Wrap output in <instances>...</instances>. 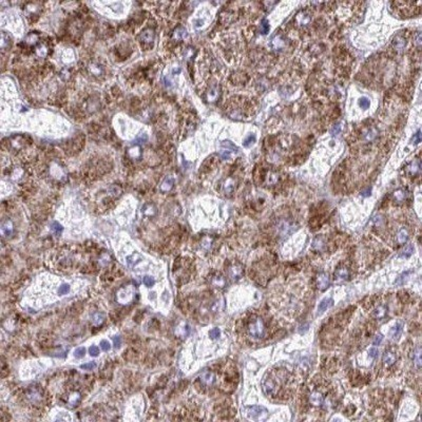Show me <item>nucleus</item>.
<instances>
[{
    "instance_id": "obj_1",
    "label": "nucleus",
    "mask_w": 422,
    "mask_h": 422,
    "mask_svg": "<svg viewBox=\"0 0 422 422\" xmlns=\"http://www.w3.org/2000/svg\"><path fill=\"white\" fill-rule=\"evenodd\" d=\"M289 378V374L286 370L269 371L263 380V387L268 396L277 398L281 395V392L285 389Z\"/></svg>"
},
{
    "instance_id": "obj_2",
    "label": "nucleus",
    "mask_w": 422,
    "mask_h": 422,
    "mask_svg": "<svg viewBox=\"0 0 422 422\" xmlns=\"http://www.w3.org/2000/svg\"><path fill=\"white\" fill-rule=\"evenodd\" d=\"M247 330H248V333L252 338L255 339L263 338L265 335V330H266L263 319L258 317V315H255L253 318H251L248 322V325H247Z\"/></svg>"
},
{
    "instance_id": "obj_3",
    "label": "nucleus",
    "mask_w": 422,
    "mask_h": 422,
    "mask_svg": "<svg viewBox=\"0 0 422 422\" xmlns=\"http://www.w3.org/2000/svg\"><path fill=\"white\" fill-rule=\"evenodd\" d=\"M245 413H246L247 417L255 421H264L269 416V413H268L267 409L264 406L260 405L247 406L245 408Z\"/></svg>"
},
{
    "instance_id": "obj_4",
    "label": "nucleus",
    "mask_w": 422,
    "mask_h": 422,
    "mask_svg": "<svg viewBox=\"0 0 422 422\" xmlns=\"http://www.w3.org/2000/svg\"><path fill=\"white\" fill-rule=\"evenodd\" d=\"M324 402V396L320 391H314L309 395V403L314 406H321Z\"/></svg>"
},
{
    "instance_id": "obj_5",
    "label": "nucleus",
    "mask_w": 422,
    "mask_h": 422,
    "mask_svg": "<svg viewBox=\"0 0 422 422\" xmlns=\"http://www.w3.org/2000/svg\"><path fill=\"white\" fill-rule=\"evenodd\" d=\"M329 285V277L325 272H321L317 277V286L321 290H325Z\"/></svg>"
},
{
    "instance_id": "obj_6",
    "label": "nucleus",
    "mask_w": 422,
    "mask_h": 422,
    "mask_svg": "<svg viewBox=\"0 0 422 422\" xmlns=\"http://www.w3.org/2000/svg\"><path fill=\"white\" fill-rule=\"evenodd\" d=\"M350 277V272L348 270V268L342 266L339 267L335 272V280L336 281H346L347 279H349Z\"/></svg>"
},
{
    "instance_id": "obj_7",
    "label": "nucleus",
    "mask_w": 422,
    "mask_h": 422,
    "mask_svg": "<svg viewBox=\"0 0 422 422\" xmlns=\"http://www.w3.org/2000/svg\"><path fill=\"white\" fill-rule=\"evenodd\" d=\"M140 38H141V40L146 43L152 42L153 39H154V31L151 30V29H146V30L141 33Z\"/></svg>"
},
{
    "instance_id": "obj_8",
    "label": "nucleus",
    "mask_w": 422,
    "mask_h": 422,
    "mask_svg": "<svg viewBox=\"0 0 422 422\" xmlns=\"http://www.w3.org/2000/svg\"><path fill=\"white\" fill-rule=\"evenodd\" d=\"M402 329H403L402 323L398 322V323L395 324V326L391 329V332H389V336H391L392 339H398L400 337L401 332H402Z\"/></svg>"
},
{
    "instance_id": "obj_9",
    "label": "nucleus",
    "mask_w": 422,
    "mask_h": 422,
    "mask_svg": "<svg viewBox=\"0 0 422 422\" xmlns=\"http://www.w3.org/2000/svg\"><path fill=\"white\" fill-rule=\"evenodd\" d=\"M397 360V357L394 353L392 352H386L384 355H383V363L387 366H392Z\"/></svg>"
},
{
    "instance_id": "obj_10",
    "label": "nucleus",
    "mask_w": 422,
    "mask_h": 422,
    "mask_svg": "<svg viewBox=\"0 0 422 422\" xmlns=\"http://www.w3.org/2000/svg\"><path fill=\"white\" fill-rule=\"evenodd\" d=\"M408 240V231L406 228H402L399 230L397 234V241L399 244H405Z\"/></svg>"
},
{
    "instance_id": "obj_11",
    "label": "nucleus",
    "mask_w": 422,
    "mask_h": 422,
    "mask_svg": "<svg viewBox=\"0 0 422 422\" xmlns=\"http://www.w3.org/2000/svg\"><path fill=\"white\" fill-rule=\"evenodd\" d=\"M387 314V307L385 305H380L374 310V317L376 319H382L384 318Z\"/></svg>"
},
{
    "instance_id": "obj_12",
    "label": "nucleus",
    "mask_w": 422,
    "mask_h": 422,
    "mask_svg": "<svg viewBox=\"0 0 422 422\" xmlns=\"http://www.w3.org/2000/svg\"><path fill=\"white\" fill-rule=\"evenodd\" d=\"M325 247V242H324V238L322 237H318L314 240V243H312V248L317 251H321V250L324 249Z\"/></svg>"
},
{
    "instance_id": "obj_13",
    "label": "nucleus",
    "mask_w": 422,
    "mask_h": 422,
    "mask_svg": "<svg viewBox=\"0 0 422 422\" xmlns=\"http://www.w3.org/2000/svg\"><path fill=\"white\" fill-rule=\"evenodd\" d=\"M332 304V299H324V300H322L321 301V303L319 304V307H318V312L319 314H323L324 311L326 310L327 308L329 307L330 305Z\"/></svg>"
},
{
    "instance_id": "obj_14",
    "label": "nucleus",
    "mask_w": 422,
    "mask_h": 422,
    "mask_svg": "<svg viewBox=\"0 0 422 422\" xmlns=\"http://www.w3.org/2000/svg\"><path fill=\"white\" fill-rule=\"evenodd\" d=\"M1 231H2V234L5 235V237H8V235L12 234V231H13V225H12V223L10 221H5V222L2 224Z\"/></svg>"
},
{
    "instance_id": "obj_15",
    "label": "nucleus",
    "mask_w": 422,
    "mask_h": 422,
    "mask_svg": "<svg viewBox=\"0 0 422 422\" xmlns=\"http://www.w3.org/2000/svg\"><path fill=\"white\" fill-rule=\"evenodd\" d=\"M229 272H230V276H231V278H232V279H233V280H238V279L242 276V272H243V270H242V268H241L240 266H238V265H234V266H232L231 268H230Z\"/></svg>"
},
{
    "instance_id": "obj_16",
    "label": "nucleus",
    "mask_w": 422,
    "mask_h": 422,
    "mask_svg": "<svg viewBox=\"0 0 422 422\" xmlns=\"http://www.w3.org/2000/svg\"><path fill=\"white\" fill-rule=\"evenodd\" d=\"M200 379H202L203 383H205V384H207V385H210L214 381V375L210 373V371H206V373H204L202 375Z\"/></svg>"
},
{
    "instance_id": "obj_17",
    "label": "nucleus",
    "mask_w": 422,
    "mask_h": 422,
    "mask_svg": "<svg viewBox=\"0 0 422 422\" xmlns=\"http://www.w3.org/2000/svg\"><path fill=\"white\" fill-rule=\"evenodd\" d=\"M173 184H174L173 178L168 176V178L163 182V184L161 185V190L164 191V192H167V191L171 190V188L173 187Z\"/></svg>"
},
{
    "instance_id": "obj_18",
    "label": "nucleus",
    "mask_w": 422,
    "mask_h": 422,
    "mask_svg": "<svg viewBox=\"0 0 422 422\" xmlns=\"http://www.w3.org/2000/svg\"><path fill=\"white\" fill-rule=\"evenodd\" d=\"M173 36H174L175 39L182 40V39H184V38L187 37V31H186L184 28H182V26H181V28H178L175 31H174Z\"/></svg>"
},
{
    "instance_id": "obj_19",
    "label": "nucleus",
    "mask_w": 422,
    "mask_h": 422,
    "mask_svg": "<svg viewBox=\"0 0 422 422\" xmlns=\"http://www.w3.org/2000/svg\"><path fill=\"white\" fill-rule=\"evenodd\" d=\"M408 172L411 173V175H416L420 172V163L419 162H413V163L408 166Z\"/></svg>"
},
{
    "instance_id": "obj_20",
    "label": "nucleus",
    "mask_w": 422,
    "mask_h": 422,
    "mask_svg": "<svg viewBox=\"0 0 422 422\" xmlns=\"http://www.w3.org/2000/svg\"><path fill=\"white\" fill-rule=\"evenodd\" d=\"M51 230H52L53 233L56 235V237H59V235L61 234V232H63V226H61L59 223L53 222L51 224Z\"/></svg>"
},
{
    "instance_id": "obj_21",
    "label": "nucleus",
    "mask_w": 422,
    "mask_h": 422,
    "mask_svg": "<svg viewBox=\"0 0 422 422\" xmlns=\"http://www.w3.org/2000/svg\"><path fill=\"white\" fill-rule=\"evenodd\" d=\"M405 197H406V192L404 190H401V189L400 190H397L396 192L394 193V199L398 203L403 202V200H405Z\"/></svg>"
},
{
    "instance_id": "obj_22",
    "label": "nucleus",
    "mask_w": 422,
    "mask_h": 422,
    "mask_svg": "<svg viewBox=\"0 0 422 422\" xmlns=\"http://www.w3.org/2000/svg\"><path fill=\"white\" fill-rule=\"evenodd\" d=\"M414 361L416 363V366L418 368L421 367V348L418 347L417 350H416L415 355H414Z\"/></svg>"
},
{
    "instance_id": "obj_23",
    "label": "nucleus",
    "mask_w": 422,
    "mask_h": 422,
    "mask_svg": "<svg viewBox=\"0 0 422 422\" xmlns=\"http://www.w3.org/2000/svg\"><path fill=\"white\" fill-rule=\"evenodd\" d=\"M71 290V287L69 284H61L58 288V294L59 296H64V294L69 293Z\"/></svg>"
},
{
    "instance_id": "obj_24",
    "label": "nucleus",
    "mask_w": 422,
    "mask_h": 422,
    "mask_svg": "<svg viewBox=\"0 0 422 422\" xmlns=\"http://www.w3.org/2000/svg\"><path fill=\"white\" fill-rule=\"evenodd\" d=\"M413 252H414V247H413L412 245H409V246H407L405 248V250H404V251L401 253L400 256H401V258H407V256L411 255Z\"/></svg>"
},
{
    "instance_id": "obj_25",
    "label": "nucleus",
    "mask_w": 422,
    "mask_h": 422,
    "mask_svg": "<svg viewBox=\"0 0 422 422\" xmlns=\"http://www.w3.org/2000/svg\"><path fill=\"white\" fill-rule=\"evenodd\" d=\"M95 367H96V363L95 362H88V363H85V364L80 365L81 370H93V368H95Z\"/></svg>"
},
{
    "instance_id": "obj_26",
    "label": "nucleus",
    "mask_w": 422,
    "mask_h": 422,
    "mask_svg": "<svg viewBox=\"0 0 422 422\" xmlns=\"http://www.w3.org/2000/svg\"><path fill=\"white\" fill-rule=\"evenodd\" d=\"M85 355V347H78L74 350V356L76 358H82Z\"/></svg>"
},
{
    "instance_id": "obj_27",
    "label": "nucleus",
    "mask_w": 422,
    "mask_h": 422,
    "mask_svg": "<svg viewBox=\"0 0 422 422\" xmlns=\"http://www.w3.org/2000/svg\"><path fill=\"white\" fill-rule=\"evenodd\" d=\"M143 282H144L145 286H147V287H151V286L154 284V279H153L152 277L147 276V277H144Z\"/></svg>"
},
{
    "instance_id": "obj_28",
    "label": "nucleus",
    "mask_w": 422,
    "mask_h": 422,
    "mask_svg": "<svg viewBox=\"0 0 422 422\" xmlns=\"http://www.w3.org/2000/svg\"><path fill=\"white\" fill-rule=\"evenodd\" d=\"M209 336H210V338L211 339H213V340H215V339H217L221 336V330L219 329V328H213V329H211L210 330V332H209Z\"/></svg>"
},
{
    "instance_id": "obj_29",
    "label": "nucleus",
    "mask_w": 422,
    "mask_h": 422,
    "mask_svg": "<svg viewBox=\"0 0 422 422\" xmlns=\"http://www.w3.org/2000/svg\"><path fill=\"white\" fill-rule=\"evenodd\" d=\"M272 45H273V47L276 49H281L283 46H284V43H283V41H282V39L280 38L279 36H277L274 39L272 40Z\"/></svg>"
},
{
    "instance_id": "obj_30",
    "label": "nucleus",
    "mask_w": 422,
    "mask_h": 422,
    "mask_svg": "<svg viewBox=\"0 0 422 422\" xmlns=\"http://www.w3.org/2000/svg\"><path fill=\"white\" fill-rule=\"evenodd\" d=\"M213 284L216 286V287H223L225 285V280H224L222 277H216L213 280Z\"/></svg>"
},
{
    "instance_id": "obj_31",
    "label": "nucleus",
    "mask_w": 422,
    "mask_h": 422,
    "mask_svg": "<svg viewBox=\"0 0 422 422\" xmlns=\"http://www.w3.org/2000/svg\"><path fill=\"white\" fill-rule=\"evenodd\" d=\"M255 135H249L248 137H246L245 138V140H244V146L245 147H249L250 145L251 144H253V141H255Z\"/></svg>"
},
{
    "instance_id": "obj_32",
    "label": "nucleus",
    "mask_w": 422,
    "mask_h": 422,
    "mask_svg": "<svg viewBox=\"0 0 422 422\" xmlns=\"http://www.w3.org/2000/svg\"><path fill=\"white\" fill-rule=\"evenodd\" d=\"M268 31H269V23H268L266 19H264L262 21V33L265 35L268 33Z\"/></svg>"
},
{
    "instance_id": "obj_33",
    "label": "nucleus",
    "mask_w": 422,
    "mask_h": 422,
    "mask_svg": "<svg viewBox=\"0 0 422 422\" xmlns=\"http://www.w3.org/2000/svg\"><path fill=\"white\" fill-rule=\"evenodd\" d=\"M100 347H101V349L104 350V352H108V350L111 348V345L107 340H102L100 342Z\"/></svg>"
},
{
    "instance_id": "obj_34",
    "label": "nucleus",
    "mask_w": 422,
    "mask_h": 422,
    "mask_svg": "<svg viewBox=\"0 0 422 422\" xmlns=\"http://www.w3.org/2000/svg\"><path fill=\"white\" fill-rule=\"evenodd\" d=\"M89 353L92 357H96V356H98L99 349H98V347L95 346V345H92V346L89 348Z\"/></svg>"
},
{
    "instance_id": "obj_35",
    "label": "nucleus",
    "mask_w": 422,
    "mask_h": 422,
    "mask_svg": "<svg viewBox=\"0 0 422 422\" xmlns=\"http://www.w3.org/2000/svg\"><path fill=\"white\" fill-rule=\"evenodd\" d=\"M370 100H368L366 97H363V98H361V100H360V106H361V108H363V109H367L368 107H370Z\"/></svg>"
},
{
    "instance_id": "obj_36",
    "label": "nucleus",
    "mask_w": 422,
    "mask_h": 422,
    "mask_svg": "<svg viewBox=\"0 0 422 422\" xmlns=\"http://www.w3.org/2000/svg\"><path fill=\"white\" fill-rule=\"evenodd\" d=\"M409 273H411V271H408V272H406V273H405V272H403V273H402V276H400V277H399V279H398L397 281H396V284H398V285H399V284H402V283L406 280V277L408 276Z\"/></svg>"
},
{
    "instance_id": "obj_37",
    "label": "nucleus",
    "mask_w": 422,
    "mask_h": 422,
    "mask_svg": "<svg viewBox=\"0 0 422 422\" xmlns=\"http://www.w3.org/2000/svg\"><path fill=\"white\" fill-rule=\"evenodd\" d=\"M382 339H383V336L382 335H378L376 338L374 339V345H378V344H380L382 342Z\"/></svg>"
},
{
    "instance_id": "obj_38",
    "label": "nucleus",
    "mask_w": 422,
    "mask_h": 422,
    "mask_svg": "<svg viewBox=\"0 0 422 422\" xmlns=\"http://www.w3.org/2000/svg\"><path fill=\"white\" fill-rule=\"evenodd\" d=\"M377 355H378V349L376 347H373L370 350V356L373 359H375V358H377Z\"/></svg>"
},
{
    "instance_id": "obj_39",
    "label": "nucleus",
    "mask_w": 422,
    "mask_h": 422,
    "mask_svg": "<svg viewBox=\"0 0 422 422\" xmlns=\"http://www.w3.org/2000/svg\"><path fill=\"white\" fill-rule=\"evenodd\" d=\"M113 341H114V346L115 347H119L120 344H122V339H120V337H114Z\"/></svg>"
},
{
    "instance_id": "obj_40",
    "label": "nucleus",
    "mask_w": 422,
    "mask_h": 422,
    "mask_svg": "<svg viewBox=\"0 0 422 422\" xmlns=\"http://www.w3.org/2000/svg\"><path fill=\"white\" fill-rule=\"evenodd\" d=\"M414 144L415 145H417V144H419L420 143V140H421V136H420V132H417V134L416 135H414Z\"/></svg>"
},
{
    "instance_id": "obj_41",
    "label": "nucleus",
    "mask_w": 422,
    "mask_h": 422,
    "mask_svg": "<svg viewBox=\"0 0 422 422\" xmlns=\"http://www.w3.org/2000/svg\"><path fill=\"white\" fill-rule=\"evenodd\" d=\"M340 130H341V127L340 126H335V128H333V130H332V133L333 134V135H336L337 133H339L340 132Z\"/></svg>"
},
{
    "instance_id": "obj_42",
    "label": "nucleus",
    "mask_w": 422,
    "mask_h": 422,
    "mask_svg": "<svg viewBox=\"0 0 422 422\" xmlns=\"http://www.w3.org/2000/svg\"><path fill=\"white\" fill-rule=\"evenodd\" d=\"M370 194V188H368L367 190H365V191H363L362 192V195L363 196H368Z\"/></svg>"
}]
</instances>
